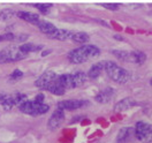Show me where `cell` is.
<instances>
[{"label": "cell", "mask_w": 152, "mask_h": 143, "mask_svg": "<svg viewBox=\"0 0 152 143\" xmlns=\"http://www.w3.org/2000/svg\"><path fill=\"white\" fill-rule=\"evenodd\" d=\"M59 82L61 83V86L65 89H72L74 88V83H73V74H64V75H59L58 76Z\"/></svg>", "instance_id": "cell-16"}, {"label": "cell", "mask_w": 152, "mask_h": 143, "mask_svg": "<svg viewBox=\"0 0 152 143\" xmlns=\"http://www.w3.org/2000/svg\"><path fill=\"white\" fill-rule=\"evenodd\" d=\"M105 69V62H98V64H95L92 65L91 68L89 69L88 72V77H90L91 80H95L97 77L102 74V72Z\"/></svg>", "instance_id": "cell-14"}, {"label": "cell", "mask_w": 152, "mask_h": 143, "mask_svg": "<svg viewBox=\"0 0 152 143\" xmlns=\"http://www.w3.org/2000/svg\"><path fill=\"white\" fill-rule=\"evenodd\" d=\"M65 120V113H64V110L61 109H57L53 114L51 115V118L48 119V127L51 129V131H54L57 129L60 125L62 124V121Z\"/></svg>", "instance_id": "cell-7"}, {"label": "cell", "mask_w": 152, "mask_h": 143, "mask_svg": "<svg viewBox=\"0 0 152 143\" xmlns=\"http://www.w3.org/2000/svg\"><path fill=\"white\" fill-rule=\"evenodd\" d=\"M150 84H151V87H152V78L150 80Z\"/></svg>", "instance_id": "cell-32"}, {"label": "cell", "mask_w": 152, "mask_h": 143, "mask_svg": "<svg viewBox=\"0 0 152 143\" xmlns=\"http://www.w3.org/2000/svg\"><path fill=\"white\" fill-rule=\"evenodd\" d=\"M136 104H137L136 100H134L133 98L128 97V98L121 99L119 103H116L115 106H114V110H115L116 112H122V111H127V110H129V109L134 107Z\"/></svg>", "instance_id": "cell-10"}, {"label": "cell", "mask_w": 152, "mask_h": 143, "mask_svg": "<svg viewBox=\"0 0 152 143\" xmlns=\"http://www.w3.org/2000/svg\"><path fill=\"white\" fill-rule=\"evenodd\" d=\"M18 16L21 20H24L27 22H30L32 24H37L39 22V16L35 13H30V12H18Z\"/></svg>", "instance_id": "cell-15"}, {"label": "cell", "mask_w": 152, "mask_h": 143, "mask_svg": "<svg viewBox=\"0 0 152 143\" xmlns=\"http://www.w3.org/2000/svg\"><path fill=\"white\" fill-rule=\"evenodd\" d=\"M15 15V13L10 10H5L0 12V21H8Z\"/></svg>", "instance_id": "cell-24"}, {"label": "cell", "mask_w": 152, "mask_h": 143, "mask_svg": "<svg viewBox=\"0 0 152 143\" xmlns=\"http://www.w3.org/2000/svg\"><path fill=\"white\" fill-rule=\"evenodd\" d=\"M105 70L107 75L118 83H127L130 78V73L113 61H105Z\"/></svg>", "instance_id": "cell-2"}, {"label": "cell", "mask_w": 152, "mask_h": 143, "mask_svg": "<svg viewBox=\"0 0 152 143\" xmlns=\"http://www.w3.org/2000/svg\"><path fill=\"white\" fill-rule=\"evenodd\" d=\"M114 95V90L112 88H107V89H104V90H102L98 95L96 96V100L98 102V103H107L108 100H111L112 99V97Z\"/></svg>", "instance_id": "cell-13"}, {"label": "cell", "mask_w": 152, "mask_h": 143, "mask_svg": "<svg viewBox=\"0 0 152 143\" xmlns=\"http://www.w3.org/2000/svg\"><path fill=\"white\" fill-rule=\"evenodd\" d=\"M22 76H23V73H22L20 69H15V70L10 74V78H13V80H18V78H21Z\"/></svg>", "instance_id": "cell-28"}, {"label": "cell", "mask_w": 152, "mask_h": 143, "mask_svg": "<svg viewBox=\"0 0 152 143\" xmlns=\"http://www.w3.org/2000/svg\"><path fill=\"white\" fill-rule=\"evenodd\" d=\"M48 91H50L51 94H53V95H57V96H62L65 94V91H66V89L64 88V87L61 86V83L59 82V80H56L51 86L48 87Z\"/></svg>", "instance_id": "cell-19"}, {"label": "cell", "mask_w": 152, "mask_h": 143, "mask_svg": "<svg viewBox=\"0 0 152 143\" xmlns=\"http://www.w3.org/2000/svg\"><path fill=\"white\" fill-rule=\"evenodd\" d=\"M145 60H146V54L144 52H142V51H133V52H130V60H129V62L142 65Z\"/></svg>", "instance_id": "cell-17"}, {"label": "cell", "mask_w": 152, "mask_h": 143, "mask_svg": "<svg viewBox=\"0 0 152 143\" xmlns=\"http://www.w3.org/2000/svg\"><path fill=\"white\" fill-rule=\"evenodd\" d=\"M35 7L38 8L43 14H48L52 7V5L51 4H35Z\"/></svg>", "instance_id": "cell-25"}, {"label": "cell", "mask_w": 152, "mask_h": 143, "mask_svg": "<svg viewBox=\"0 0 152 143\" xmlns=\"http://www.w3.org/2000/svg\"><path fill=\"white\" fill-rule=\"evenodd\" d=\"M59 75L56 74V72L53 70H48L45 73H43L40 76L37 78L36 81V87L39 89H43V90H48V87L51 86L56 80L58 78Z\"/></svg>", "instance_id": "cell-6"}, {"label": "cell", "mask_w": 152, "mask_h": 143, "mask_svg": "<svg viewBox=\"0 0 152 143\" xmlns=\"http://www.w3.org/2000/svg\"><path fill=\"white\" fill-rule=\"evenodd\" d=\"M4 40H15V35L10 32L0 35V42H4Z\"/></svg>", "instance_id": "cell-27"}, {"label": "cell", "mask_w": 152, "mask_h": 143, "mask_svg": "<svg viewBox=\"0 0 152 143\" xmlns=\"http://www.w3.org/2000/svg\"><path fill=\"white\" fill-rule=\"evenodd\" d=\"M102 6H103V7H105V8H107V10H119V7H120V5H119V4H115V2L102 4Z\"/></svg>", "instance_id": "cell-26"}, {"label": "cell", "mask_w": 152, "mask_h": 143, "mask_svg": "<svg viewBox=\"0 0 152 143\" xmlns=\"http://www.w3.org/2000/svg\"><path fill=\"white\" fill-rule=\"evenodd\" d=\"M72 39H73L75 43L84 44V43H86V42H89L90 37H89V35L86 34V32H74Z\"/></svg>", "instance_id": "cell-21"}, {"label": "cell", "mask_w": 152, "mask_h": 143, "mask_svg": "<svg viewBox=\"0 0 152 143\" xmlns=\"http://www.w3.org/2000/svg\"><path fill=\"white\" fill-rule=\"evenodd\" d=\"M36 26H37L38 29H39L42 32L46 34L48 36L52 35V34L57 30L56 26H54L53 23H51V22H48V21H45V20H39V22H38Z\"/></svg>", "instance_id": "cell-11"}, {"label": "cell", "mask_w": 152, "mask_h": 143, "mask_svg": "<svg viewBox=\"0 0 152 143\" xmlns=\"http://www.w3.org/2000/svg\"><path fill=\"white\" fill-rule=\"evenodd\" d=\"M50 52H51L50 50H48V51H43V53H42V56H43V57H44V56H48V53H50Z\"/></svg>", "instance_id": "cell-31"}, {"label": "cell", "mask_w": 152, "mask_h": 143, "mask_svg": "<svg viewBox=\"0 0 152 143\" xmlns=\"http://www.w3.org/2000/svg\"><path fill=\"white\" fill-rule=\"evenodd\" d=\"M21 112L27 113L30 115H39L44 114L48 111V105L46 104H38L35 100H27L24 104L20 106Z\"/></svg>", "instance_id": "cell-4"}, {"label": "cell", "mask_w": 152, "mask_h": 143, "mask_svg": "<svg viewBox=\"0 0 152 143\" xmlns=\"http://www.w3.org/2000/svg\"><path fill=\"white\" fill-rule=\"evenodd\" d=\"M28 38V35H24V34H21V35H15V40L16 42H24Z\"/></svg>", "instance_id": "cell-29"}, {"label": "cell", "mask_w": 152, "mask_h": 143, "mask_svg": "<svg viewBox=\"0 0 152 143\" xmlns=\"http://www.w3.org/2000/svg\"><path fill=\"white\" fill-rule=\"evenodd\" d=\"M133 135L135 136V129H133L132 127H124L118 134L116 143H127Z\"/></svg>", "instance_id": "cell-9"}, {"label": "cell", "mask_w": 152, "mask_h": 143, "mask_svg": "<svg viewBox=\"0 0 152 143\" xmlns=\"http://www.w3.org/2000/svg\"><path fill=\"white\" fill-rule=\"evenodd\" d=\"M112 53L121 61H129L130 60V52H127L124 50H113Z\"/></svg>", "instance_id": "cell-22"}, {"label": "cell", "mask_w": 152, "mask_h": 143, "mask_svg": "<svg viewBox=\"0 0 152 143\" xmlns=\"http://www.w3.org/2000/svg\"><path fill=\"white\" fill-rule=\"evenodd\" d=\"M13 99H14V104L16 105V106H21L22 104H24L28 99H27V96L24 95V94H15V95H13Z\"/></svg>", "instance_id": "cell-23"}, {"label": "cell", "mask_w": 152, "mask_h": 143, "mask_svg": "<svg viewBox=\"0 0 152 143\" xmlns=\"http://www.w3.org/2000/svg\"><path fill=\"white\" fill-rule=\"evenodd\" d=\"M20 48H21V51H22L23 53L28 54L30 52H37L39 50H42L43 46H42V45H35V44H32V43H24L23 45L20 46Z\"/></svg>", "instance_id": "cell-20"}, {"label": "cell", "mask_w": 152, "mask_h": 143, "mask_svg": "<svg viewBox=\"0 0 152 143\" xmlns=\"http://www.w3.org/2000/svg\"><path fill=\"white\" fill-rule=\"evenodd\" d=\"M27 57L26 53L21 51V48L10 46L7 48H4L0 51V64L5 62H13V61H20Z\"/></svg>", "instance_id": "cell-3"}, {"label": "cell", "mask_w": 152, "mask_h": 143, "mask_svg": "<svg viewBox=\"0 0 152 143\" xmlns=\"http://www.w3.org/2000/svg\"><path fill=\"white\" fill-rule=\"evenodd\" d=\"M44 98H45V97H44L43 94H39V95L36 96V98H35L34 100H35L36 103H38V104H44Z\"/></svg>", "instance_id": "cell-30"}, {"label": "cell", "mask_w": 152, "mask_h": 143, "mask_svg": "<svg viewBox=\"0 0 152 143\" xmlns=\"http://www.w3.org/2000/svg\"><path fill=\"white\" fill-rule=\"evenodd\" d=\"M135 137L143 142L152 141V126L144 121H138L135 127Z\"/></svg>", "instance_id": "cell-5"}, {"label": "cell", "mask_w": 152, "mask_h": 143, "mask_svg": "<svg viewBox=\"0 0 152 143\" xmlns=\"http://www.w3.org/2000/svg\"><path fill=\"white\" fill-rule=\"evenodd\" d=\"M99 54H100V50L96 45H82L73 50L69 53L68 59L73 64H83L90 59L98 57Z\"/></svg>", "instance_id": "cell-1"}, {"label": "cell", "mask_w": 152, "mask_h": 143, "mask_svg": "<svg viewBox=\"0 0 152 143\" xmlns=\"http://www.w3.org/2000/svg\"><path fill=\"white\" fill-rule=\"evenodd\" d=\"M88 104L86 100H80V99H67V100H62L58 104V109L61 110H76V109H81L83 106H86Z\"/></svg>", "instance_id": "cell-8"}, {"label": "cell", "mask_w": 152, "mask_h": 143, "mask_svg": "<svg viewBox=\"0 0 152 143\" xmlns=\"http://www.w3.org/2000/svg\"><path fill=\"white\" fill-rule=\"evenodd\" d=\"M86 74L84 72H76L75 74H73V83L74 88H80V87L84 86L86 82Z\"/></svg>", "instance_id": "cell-18"}, {"label": "cell", "mask_w": 152, "mask_h": 143, "mask_svg": "<svg viewBox=\"0 0 152 143\" xmlns=\"http://www.w3.org/2000/svg\"><path fill=\"white\" fill-rule=\"evenodd\" d=\"M73 34H74V32H72V31H69V30H66V29L57 28V30H56L52 35H50L48 37L58 39V40H67V39H72Z\"/></svg>", "instance_id": "cell-12"}]
</instances>
